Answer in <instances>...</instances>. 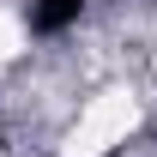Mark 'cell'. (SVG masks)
I'll list each match as a JSON object with an SVG mask.
<instances>
[{
	"label": "cell",
	"mask_w": 157,
	"mask_h": 157,
	"mask_svg": "<svg viewBox=\"0 0 157 157\" xmlns=\"http://www.w3.org/2000/svg\"><path fill=\"white\" fill-rule=\"evenodd\" d=\"M133 127H139V97L127 85H115V91H97L78 109V121L67 127V145L60 151L67 157H109L115 145H127Z\"/></svg>",
	"instance_id": "1"
},
{
	"label": "cell",
	"mask_w": 157,
	"mask_h": 157,
	"mask_svg": "<svg viewBox=\"0 0 157 157\" xmlns=\"http://www.w3.org/2000/svg\"><path fill=\"white\" fill-rule=\"evenodd\" d=\"M24 55V24L12 12H0V60H18Z\"/></svg>",
	"instance_id": "2"
}]
</instances>
